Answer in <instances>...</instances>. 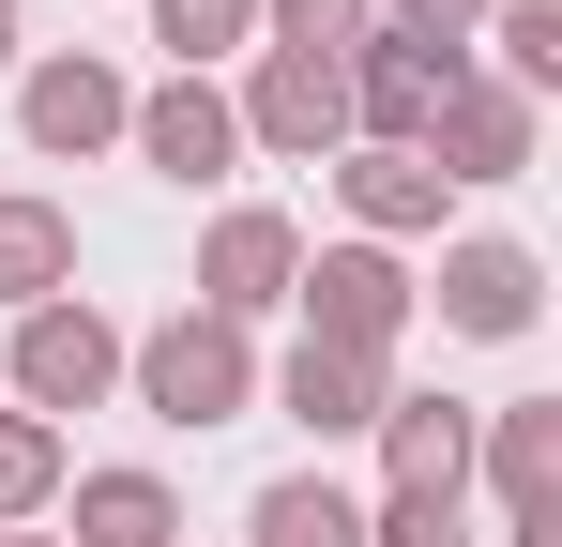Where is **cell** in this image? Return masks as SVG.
<instances>
[{
    "mask_svg": "<svg viewBox=\"0 0 562 547\" xmlns=\"http://www.w3.org/2000/svg\"><path fill=\"white\" fill-rule=\"evenodd\" d=\"M122 380H137V411H153V426H244V411H259V350H244L228 320H198V304L168 320V335H137Z\"/></svg>",
    "mask_w": 562,
    "mask_h": 547,
    "instance_id": "6da1fadb",
    "label": "cell"
},
{
    "mask_svg": "<svg viewBox=\"0 0 562 547\" xmlns=\"http://www.w3.org/2000/svg\"><path fill=\"white\" fill-rule=\"evenodd\" d=\"M457 77H471L457 46L366 31V46L335 62V91H350V153H426V122H441V91H457Z\"/></svg>",
    "mask_w": 562,
    "mask_h": 547,
    "instance_id": "7a4b0ae2",
    "label": "cell"
},
{
    "mask_svg": "<svg viewBox=\"0 0 562 547\" xmlns=\"http://www.w3.org/2000/svg\"><path fill=\"white\" fill-rule=\"evenodd\" d=\"M289 304H304V335H319V350H395V335H411V304H426V289H411V274H395V244H319V259L289 274Z\"/></svg>",
    "mask_w": 562,
    "mask_h": 547,
    "instance_id": "3957f363",
    "label": "cell"
},
{
    "mask_svg": "<svg viewBox=\"0 0 562 547\" xmlns=\"http://www.w3.org/2000/svg\"><path fill=\"white\" fill-rule=\"evenodd\" d=\"M471 471L502 502V547H562V395H517L471 426Z\"/></svg>",
    "mask_w": 562,
    "mask_h": 547,
    "instance_id": "277c9868",
    "label": "cell"
},
{
    "mask_svg": "<svg viewBox=\"0 0 562 547\" xmlns=\"http://www.w3.org/2000/svg\"><path fill=\"white\" fill-rule=\"evenodd\" d=\"M15 395L61 426V411H106L122 395V320L106 304H31L15 320Z\"/></svg>",
    "mask_w": 562,
    "mask_h": 547,
    "instance_id": "5b68a950",
    "label": "cell"
},
{
    "mask_svg": "<svg viewBox=\"0 0 562 547\" xmlns=\"http://www.w3.org/2000/svg\"><path fill=\"white\" fill-rule=\"evenodd\" d=\"M228 122H244V153H350V91H335V62H289V46H259V77L228 91Z\"/></svg>",
    "mask_w": 562,
    "mask_h": 547,
    "instance_id": "8992f818",
    "label": "cell"
},
{
    "mask_svg": "<svg viewBox=\"0 0 562 547\" xmlns=\"http://www.w3.org/2000/svg\"><path fill=\"white\" fill-rule=\"evenodd\" d=\"M289 274H304V228H289V213H259V198H244V213H213V244H198V320H228V335H244V320H274Z\"/></svg>",
    "mask_w": 562,
    "mask_h": 547,
    "instance_id": "52a82bcc",
    "label": "cell"
},
{
    "mask_svg": "<svg viewBox=\"0 0 562 547\" xmlns=\"http://www.w3.org/2000/svg\"><path fill=\"white\" fill-rule=\"evenodd\" d=\"M426 168H441V198H457V182H517L532 168V107H517L502 77H457L441 122H426Z\"/></svg>",
    "mask_w": 562,
    "mask_h": 547,
    "instance_id": "ba28073f",
    "label": "cell"
},
{
    "mask_svg": "<svg viewBox=\"0 0 562 547\" xmlns=\"http://www.w3.org/2000/svg\"><path fill=\"white\" fill-rule=\"evenodd\" d=\"M15 107H31V153H61V168H77V153H106V137L137 122V91L106 77L92 46H77V62H31V77H15Z\"/></svg>",
    "mask_w": 562,
    "mask_h": 547,
    "instance_id": "9c48e42d",
    "label": "cell"
},
{
    "mask_svg": "<svg viewBox=\"0 0 562 547\" xmlns=\"http://www.w3.org/2000/svg\"><path fill=\"white\" fill-rule=\"evenodd\" d=\"M380 471H395V502H471V411L457 395H380Z\"/></svg>",
    "mask_w": 562,
    "mask_h": 547,
    "instance_id": "30bf717a",
    "label": "cell"
},
{
    "mask_svg": "<svg viewBox=\"0 0 562 547\" xmlns=\"http://www.w3.org/2000/svg\"><path fill=\"white\" fill-rule=\"evenodd\" d=\"M122 137H137L168 182H228V168H244V122H228V91H213V77L137 91V122H122Z\"/></svg>",
    "mask_w": 562,
    "mask_h": 547,
    "instance_id": "8fae6325",
    "label": "cell"
},
{
    "mask_svg": "<svg viewBox=\"0 0 562 547\" xmlns=\"http://www.w3.org/2000/svg\"><path fill=\"white\" fill-rule=\"evenodd\" d=\"M441 320L457 335H532L548 320V259L532 244H441Z\"/></svg>",
    "mask_w": 562,
    "mask_h": 547,
    "instance_id": "7c38bea8",
    "label": "cell"
},
{
    "mask_svg": "<svg viewBox=\"0 0 562 547\" xmlns=\"http://www.w3.org/2000/svg\"><path fill=\"white\" fill-rule=\"evenodd\" d=\"M380 395H395V380H380L366 350H319V335L274 365V411L304 426V442H366V426H380Z\"/></svg>",
    "mask_w": 562,
    "mask_h": 547,
    "instance_id": "4fadbf2b",
    "label": "cell"
},
{
    "mask_svg": "<svg viewBox=\"0 0 562 547\" xmlns=\"http://www.w3.org/2000/svg\"><path fill=\"white\" fill-rule=\"evenodd\" d=\"M77 289V213L61 198H0V304L31 320V304H61Z\"/></svg>",
    "mask_w": 562,
    "mask_h": 547,
    "instance_id": "5bb4252c",
    "label": "cell"
},
{
    "mask_svg": "<svg viewBox=\"0 0 562 547\" xmlns=\"http://www.w3.org/2000/svg\"><path fill=\"white\" fill-rule=\"evenodd\" d=\"M61 547H183V502L153 471H77V533Z\"/></svg>",
    "mask_w": 562,
    "mask_h": 547,
    "instance_id": "9a60e30c",
    "label": "cell"
},
{
    "mask_svg": "<svg viewBox=\"0 0 562 547\" xmlns=\"http://www.w3.org/2000/svg\"><path fill=\"white\" fill-rule=\"evenodd\" d=\"M350 213H366V244H411V228H441V168L426 153H350Z\"/></svg>",
    "mask_w": 562,
    "mask_h": 547,
    "instance_id": "2e32d148",
    "label": "cell"
},
{
    "mask_svg": "<svg viewBox=\"0 0 562 547\" xmlns=\"http://www.w3.org/2000/svg\"><path fill=\"white\" fill-rule=\"evenodd\" d=\"M259 547H366V502L335 471H274L259 487Z\"/></svg>",
    "mask_w": 562,
    "mask_h": 547,
    "instance_id": "e0dca14e",
    "label": "cell"
},
{
    "mask_svg": "<svg viewBox=\"0 0 562 547\" xmlns=\"http://www.w3.org/2000/svg\"><path fill=\"white\" fill-rule=\"evenodd\" d=\"M486 46H502V91L548 107L562 91V0H486Z\"/></svg>",
    "mask_w": 562,
    "mask_h": 547,
    "instance_id": "ac0fdd59",
    "label": "cell"
},
{
    "mask_svg": "<svg viewBox=\"0 0 562 547\" xmlns=\"http://www.w3.org/2000/svg\"><path fill=\"white\" fill-rule=\"evenodd\" d=\"M46 502H61V426L46 411H0V533L46 517Z\"/></svg>",
    "mask_w": 562,
    "mask_h": 547,
    "instance_id": "d6986e66",
    "label": "cell"
},
{
    "mask_svg": "<svg viewBox=\"0 0 562 547\" xmlns=\"http://www.w3.org/2000/svg\"><path fill=\"white\" fill-rule=\"evenodd\" d=\"M153 46H183V77H213L228 46H259V0H153Z\"/></svg>",
    "mask_w": 562,
    "mask_h": 547,
    "instance_id": "ffe728a7",
    "label": "cell"
},
{
    "mask_svg": "<svg viewBox=\"0 0 562 547\" xmlns=\"http://www.w3.org/2000/svg\"><path fill=\"white\" fill-rule=\"evenodd\" d=\"M259 31H274L289 62H350V46L380 31V0H259Z\"/></svg>",
    "mask_w": 562,
    "mask_h": 547,
    "instance_id": "44dd1931",
    "label": "cell"
},
{
    "mask_svg": "<svg viewBox=\"0 0 562 547\" xmlns=\"http://www.w3.org/2000/svg\"><path fill=\"white\" fill-rule=\"evenodd\" d=\"M366 547H471V502H380Z\"/></svg>",
    "mask_w": 562,
    "mask_h": 547,
    "instance_id": "7402d4cb",
    "label": "cell"
},
{
    "mask_svg": "<svg viewBox=\"0 0 562 547\" xmlns=\"http://www.w3.org/2000/svg\"><path fill=\"white\" fill-rule=\"evenodd\" d=\"M380 31H411V46H457V31H486V0H380Z\"/></svg>",
    "mask_w": 562,
    "mask_h": 547,
    "instance_id": "603a6c76",
    "label": "cell"
},
{
    "mask_svg": "<svg viewBox=\"0 0 562 547\" xmlns=\"http://www.w3.org/2000/svg\"><path fill=\"white\" fill-rule=\"evenodd\" d=\"M0 77H15V0H0Z\"/></svg>",
    "mask_w": 562,
    "mask_h": 547,
    "instance_id": "cb8c5ba5",
    "label": "cell"
},
{
    "mask_svg": "<svg viewBox=\"0 0 562 547\" xmlns=\"http://www.w3.org/2000/svg\"><path fill=\"white\" fill-rule=\"evenodd\" d=\"M0 547H61V533H0Z\"/></svg>",
    "mask_w": 562,
    "mask_h": 547,
    "instance_id": "d4e9b609",
    "label": "cell"
}]
</instances>
